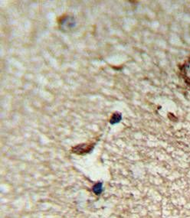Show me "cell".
Masks as SVG:
<instances>
[{
	"label": "cell",
	"mask_w": 190,
	"mask_h": 218,
	"mask_svg": "<svg viewBox=\"0 0 190 218\" xmlns=\"http://www.w3.org/2000/svg\"><path fill=\"white\" fill-rule=\"evenodd\" d=\"M94 191L96 195H99L100 193L102 192V184H96L95 186L94 187Z\"/></svg>",
	"instance_id": "1"
}]
</instances>
